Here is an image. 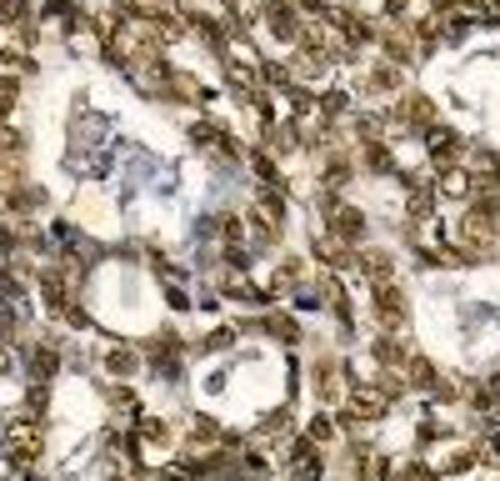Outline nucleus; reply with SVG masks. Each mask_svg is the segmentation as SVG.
Returning a JSON list of instances; mask_svg holds the SVG:
<instances>
[{
	"label": "nucleus",
	"mask_w": 500,
	"mask_h": 481,
	"mask_svg": "<svg viewBox=\"0 0 500 481\" xmlns=\"http://www.w3.org/2000/svg\"><path fill=\"white\" fill-rule=\"evenodd\" d=\"M5 456H11L21 471H30L40 461V421L36 417H21L5 426Z\"/></svg>",
	"instance_id": "f257e3e1"
},
{
	"label": "nucleus",
	"mask_w": 500,
	"mask_h": 481,
	"mask_svg": "<svg viewBox=\"0 0 500 481\" xmlns=\"http://www.w3.org/2000/svg\"><path fill=\"white\" fill-rule=\"evenodd\" d=\"M321 215H325V231H330V236H340V240H361L365 236V215L355 211V206L340 201L336 190H325L321 196Z\"/></svg>",
	"instance_id": "f03ea898"
},
{
	"label": "nucleus",
	"mask_w": 500,
	"mask_h": 481,
	"mask_svg": "<svg viewBox=\"0 0 500 481\" xmlns=\"http://www.w3.org/2000/svg\"><path fill=\"white\" fill-rule=\"evenodd\" d=\"M371 301H375V321L386 331H400L405 326V296H400V286L396 281H371Z\"/></svg>",
	"instance_id": "7ed1b4c3"
},
{
	"label": "nucleus",
	"mask_w": 500,
	"mask_h": 481,
	"mask_svg": "<svg viewBox=\"0 0 500 481\" xmlns=\"http://www.w3.org/2000/svg\"><path fill=\"white\" fill-rule=\"evenodd\" d=\"M461 240H465V261L471 256H486L490 251V240H496V215H486V211H465V221H461Z\"/></svg>",
	"instance_id": "20e7f679"
},
{
	"label": "nucleus",
	"mask_w": 500,
	"mask_h": 481,
	"mask_svg": "<svg viewBox=\"0 0 500 481\" xmlns=\"http://www.w3.org/2000/svg\"><path fill=\"white\" fill-rule=\"evenodd\" d=\"M265 26H271L280 40H290V46H300V36H305V26H300V11L290 5V0H271V5H265Z\"/></svg>",
	"instance_id": "39448f33"
},
{
	"label": "nucleus",
	"mask_w": 500,
	"mask_h": 481,
	"mask_svg": "<svg viewBox=\"0 0 500 481\" xmlns=\"http://www.w3.org/2000/svg\"><path fill=\"white\" fill-rule=\"evenodd\" d=\"M190 140H196V146H205V151H215L221 161H236V156H240V140L225 136L215 121H196V126H190Z\"/></svg>",
	"instance_id": "423d86ee"
},
{
	"label": "nucleus",
	"mask_w": 500,
	"mask_h": 481,
	"mask_svg": "<svg viewBox=\"0 0 500 481\" xmlns=\"http://www.w3.org/2000/svg\"><path fill=\"white\" fill-rule=\"evenodd\" d=\"M350 411L361 421H380L390 411V396L380 392V386H355V392H350Z\"/></svg>",
	"instance_id": "0eeeda50"
},
{
	"label": "nucleus",
	"mask_w": 500,
	"mask_h": 481,
	"mask_svg": "<svg viewBox=\"0 0 500 481\" xmlns=\"http://www.w3.org/2000/svg\"><path fill=\"white\" fill-rule=\"evenodd\" d=\"M40 296H46L50 311H61V316H71V311H75V301H71V281H65L61 271H46V276H40Z\"/></svg>",
	"instance_id": "6e6552de"
},
{
	"label": "nucleus",
	"mask_w": 500,
	"mask_h": 481,
	"mask_svg": "<svg viewBox=\"0 0 500 481\" xmlns=\"http://www.w3.org/2000/svg\"><path fill=\"white\" fill-rule=\"evenodd\" d=\"M475 181L471 171H461V165H440V176H436V196H450V201H461V196H471Z\"/></svg>",
	"instance_id": "1a4fd4ad"
},
{
	"label": "nucleus",
	"mask_w": 500,
	"mask_h": 481,
	"mask_svg": "<svg viewBox=\"0 0 500 481\" xmlns=\"http://www.w3.org/2000/svg\"><path fill=\"white\" fill-rule=\"evenodd\" d=\"M400 381H405V386H425V392H436V367H430V361H425V356H405V361H400Z\"/></svg>",
	"instance_id": "9d476101"
},
{
	"label": "nucleus",
	"mask_w": 500,
	"mask_h": 481,
	"mask_svg": "<svg viewBox=\"0 0 500 481\" xmlns=\"http://www.w3.org/2000/svg\"><path fill=\"white\" fill-rule=\"evenodd\" d=\"M425 146H430L436 165H450V156L461 151V136H455L450 126H430V131H425Z\"/></svg>",
	"instance_id": "9b49d317"
},
{
	"label": "nucleus",
	"mask_w": 500,
	"mask_h": 481,
	"mask_svg": "<svg viewBox=\"0 0 500 481\" xmlns=\"http://www.w3.org/2000/svg\"><path fill=\"white\" fill-rule=\"evenodd\" d=\"M105 361V371H111L115 381H125V376H136L140 371V356H136V346H111V351L100 356Z\"/></svg>",
	"instance_id": "f8f14e48"
},
{
	"label": "nucleus",
	"mask_w": 500,
	"mask_h": 481,
	"mask_svg": "<svg viewBox=\"0 0 500 481\" xmlns=\"http://www.w3.org/2000/svg\"><path fill=\"white\" fill-rule=\"evenodd\" d=\"M380 40H386L390 61H400V65L415 55V30H405V26H386V36H380Z\"/></svg>",
	"instance_id": "ddd939ff"
},
{
	"label": "nucleus",
	"mask_w": 500,
	"mask_h": 481,
	"mask_svg": "<svg viewBox=\"0 0 500 481\" xmlns=\"http://www.w3.org/2000/svg\"><path fill=\"white\" fill-rule=\"evenodd\" d=\"M55 367H61V356H55V346H30V381H40L46 386L50 376H55Z\"/></svg>",
	"instance_id": "4468645a"
},
{
	"label": "nucleus",
	"mask_w": 500,
	"mask_h": 481,
	"mask_svg": "<svg viewBox=\"0 0 500 481\" xmlns=\"http://www.w3.org/2000/svg\"><path fill=\"white\" fill-rule=\"evenodd\" d=\"M315 256H325V261H330V266H350V261H355V246H350V240H340V236H330V231H325V240H315Z\"/></svg>",
	"instance_id": "2eb2a0df"
},
{
	"label": "nucleus",
	"mask_w": 500,
	"mask_h": 481,
	"mask_svg": "<svg viewBox=\"0 0 500 481\" xmlns=\"http://www.w3.org/2000/svg\"><path fill=\"white\" fill-rule=\"evenodd\" d=\"M455 11H465V21H480V26H500V0H455Z\"/></svg>",
	"instance_id": "dca6fc26"
},
{
	"label": "nucleus",
	"mask_w": 500,
	"mask_h": 481,
	"mask_svg": "<svg viewBox=\"0 0 500 481\" xmlns=\"http://www.w3.org/2000/svg\"><path fill=\"white\" fill-rule=\"evenodd\" d=\"M355 266H361L371 281H386L390 276V251H355Z\"/></svg>",
	"instance_id": "f3484780"
},
{
	"label": "nucleus",
	"mask_w": 500,
	"mask_h": 481,
	"mask_svg": "<svg viewBox=\"0 0 500 481\" xmlns=\"http://www.w3.org/2000/svg\"><path fill=\"white\" fill-rule=\"evenodd\" d=\"M190 446H196V451H211V446H221V426H215V421H205V417H196V421H190Z\"/></svg>",
	"instance_id": "a211bd4d"
},
{
	"label": "nucleus",
	"mask_w": 500,
	"mask_h": 481,
	"mask_svg": "<svg viewBox=\"0 0 500 481\" xmlns=\"http://www.w3.org/2000/svg\"><path fill=\"white\" fill-rule=\"evenodd\" d=\"M250 171L261 176V186H286V181H280V171H275V156L271 151H255V156H250Z\"/></svg>",
	"instance_id": "6ab92c4d"
},
{
	"label": "nucleus",
	"mask_w": 500,
	"mask_h": 481,
	"mask_svg": "<svg viewBox=\"0 0 500 481\" xmlns=\"http://www.w3.org/2000/svg\"><path fill=\"white\" fill-rule=\"evenodd\" d=\"M315 386H321V396H325V401H336V396H340L336 361H321V367H315Z\"/></svg>",
	"instance_id": "aec40b11"
},
{
	"label": "nucleus",
	"mask_w": 500,
	"mask_h": 481,
	"mask_svg": "<svg viewBox=\"0 0 500 481\" xmlns=\"http://www.w3.org/2000/svg\"><path fill=\"white\" fill-rule=\"evenodd\" d=\"M375 356H380V361H386L390 371H400V361H405V346L396 342V331H390V336H380V342H375Z\"/></svg>",
	"instance_id": "412c9836"
},
{
	"label": "nucleus",
	"mask_w": 500,
	"mask_h": 481,
	"mask_svg": "<svg viewBox=\"0 0 500 481\" xmlns=\"http://www.w3.org/2000/svg\"><path fill=\"white\" fill-rule=\"evenodd\" d=\"M400 80H405V76H400V65L390 61V65H375V71H371V80H365V86H371V90H396Z\"/></svg>",
	"instance_id": "4be33fe9"
},
{
	"label": "nucleus",
	"mask_w": 500,
	"mask_h": 481,
	"mask_svg": "<svg viewBox=\"0 0 500 481\" xmlns=\"http://www.w3.org/2000/svg\"><path fill=\"white\" fill-rule=\"evenodd\" d=\"M265 331H271L275 342H286V346H296L300 342V326L290 316H265Z\"/></svg>",
	"instance_id": "5701e85b"
},
{
	"label": "nucleus",
	"mask_w": 500,
	"mask_h": 481,
	"mask_svg": "<svg viewBox=\"0 0 500 481\" xmlns=\"http://www.w3.org/2000/svg\"><path fill=\"white\" fill-rule=\"evenodd\" d=\"M390 165H396V161H390V151L380 146V140H371V146H365V171H375V176H386Z\"/></svg>",
	"instance_id": "b1692460"
},
{
	"label": "nucleus",
	"mask_w": 500,
	"mask_h": 481,
	"mask_svg": "<svg viewBox=\"0 0 500 481\" xmlns=\"http://www.w3.org/2000/svg\"><path fill=\"white\" fill-rule=\"evenodd\" d=\"M21 156V131L11 121H0V161H15Z\"/></svg>",
	"instance_id": "393cba45"
},
{
	"label": "nucleus",
	"mask_w": 500,
	"mask_h": 481,
	"mask_svg": "<svg viewBox=\"0 0 500 481\" xmlns=\"http://www.w3.org/2000/svg\"><path fill=\"white\" fill-rule=\"evenodd\" d=\"M350 181V161L346 156H325V186H346Z\"/></svg>",
	"instance_id": "a878e982"
},
{
	"label": "nucleus",
	"mask_w": 500,
	"mask_h": 481,
	"mask_svg": "<svg viewBox=\"0 0 500 481\" xmlns=\"http://www.w3.org/2000/svg\"><path fill=\"white\" fill-rule=\"evenodd\" d=\"M30 15V0H0V26H21Z\"/></svg>",
	"instance_id": "bb28decb"
},
{
	"label": "nucleus",
	"mask_w": 500,
	"mask_h": 481,
	"mask_svg": "<svg viewBox=\"0 0 500 481\" xmlns=\"http://www.w3.org/2000/svg\"><path fill=\"white\" fill-rule=\"evenodd\" d=\"M205 471L196 467V461H171V467L161 471V481H200Z\"/></svg>",
	"instance_id": "cd10ccee"
},
{
	"label": "nucleus",
	"mask_w": 500,
	"mask_h": 481,
	"mask_svg": "<svg viewBox=\"0 0 500 481\" xmlns=\"http://www.w3.org/2000/svg\"><path fill=\"white\" fill-rule=\"evenodd\" d=\"M140 436H146L150 446H165V442H171V426L155 421V417H140Z\"/></svg>",
	"instance_id": "c85d7f7f"
},
{
	"label": "nucleus",
	"mask_w": 500,
	"mask_h": 481,
	"mask_svg": "<svg viewBox=\"0 0 500 481\" xmlns=\"http://www.w3.org/2000/svg\"><path fill=\"white\" fill-rule=\"evenodd\" d=\"M111 406H115V411H121V417H140L136 392H125V386H115V392H111Z\"/></svg>",
	"instance_id": "c756f323"
},
{
	"label": "nucleus",
	"mask_w": 500,
	"mask_h": 481,
	"mask_svg": "<svg viewBox=\"0 0 500 481\" xmlns=\"http://www.w3.org/2000/svg\"><path fill=\"white\" fill-rule=\"evenodd\" d=\"M330 436H336V426H330V417H315V421H311V431H305V442H311V446H325V442H330Z\"/></svg>",
	"instance_id": "7c9ffc66"
},
{
	"label": "nucleus",
	"mask_w": 500,
	"mask_h": 481,
	"mask_svg": "<svg viewBox=\"0 0 500 481\" xmlns=\"http://www.w3.org/2000/svg\"><path fill=\"white\" fill-rule=\"evenodd\" d=\"M355 131H361L365 146H371V140H380V115H361V126H355Z\"/></svg>",
	"instance_id": "2f4dec72"
},
{
	"label": "nucleus",
	"mask_w": 500,
	"mask_h": 481,
	"mask_svg": "<svg viewBox=\"0 0 500 481\" xmlns=\"http://www.w3.org/2000/svg\"><path fill=\"white\" fill-rule=\"evenodd\" d=\"M330 5H336V0H300V11L321 15V21H325V15H330Z\"/></svg>",
	"instance_id": "473e14b6"
},
{
	"label": "nucleus",
	"mask_w": 500,
	"mask_h": 481,
	"mask_svg": "<svg viewBox=\"0 0 500 481\" xmlns=\"http://www.w3.org/2000/svg\"><path fill=\"white\" fill-rule=\"evenodd\" d=\"M400 481H436V477H430L425 467H405V471H400Z\"/></svg>",
	"instance_id": "72a5a7b5"
},
{
	"label": "nucleus",
	"mask_w": 500,
	"mask_h": 481,
	"mask_svg": "<svg viewBox=\"0 0 500 481\" xmlns=\"http://www.w3.org/2000/svg\"><path fill=\"white\" fill-rule=\"evenodd\" d=\"M386 11H390V15H400V11H405V0H386Z\"/></svg>",
	"instance_id": "f704fd0d"
},
{
	"label": "nucleus",
	"mask_w": 500,
	"mask_h": 481,
	"mask_svg": "<svg viewBox=\"0 0 500 481\" xmlns=\"http://www.w3.org/2000/svg\"><path fill=\"white\" fill-rule=\"evenodd\" d=\"M5 367H11V356H5V346H0V371H5Z\"/></svg>",
	"instance_id": "c9c22d12"
},
{
	"label": "nucleus",
	"mask_w": 500,
	"mask_h": 481,
	"mask_svg": "<svg viewBox=\"0 0 500 481\" xmlns=\"http://www.w3.org/2000/svg\"><path fill=\"white\" fill-rule=\"evenodd\" d=\"M490 451H500V436H496V442H490Z\"/></svg>",
	"instance_id": "e433bc0d"
},
{
	"label": "nucleus",
	"mask_w": 500,
	"mask_h": 481,
	"mask_svg": "<svg viewBox=\"0 0 500 481\" xmlns=\"http://www.w3.org/2000/svg\"><path fill=\"white\" fill-rule=\"evenodd\" d=\"M30 481H46V477H30Z\"/></svg>",
	"instance_id": "4c0bfd02"
}]
</instances>
